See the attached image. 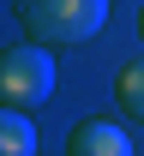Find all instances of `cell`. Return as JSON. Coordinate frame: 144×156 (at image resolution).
Returning <instances> with one entry per match:
<instances>
[{"mask_svg": "<svg viewBox=\"0 0 144 156\" xmlns=\"http://www.w3.org/2000/svg\"><path fill=\"white\" fill-rule=\"evenodd\" d=\"M66 156H138V150H132L126 126H114L108 114H84L66 138Z\"/></svg>", "mask_w": 144, "mask_h": 156, "instance_id": "3", "label": "cell"}, {"mask_svg": "<svg viewBox=\"0 0 144 156\" xmlns=\"http://www.w3.org/2000/svg\"><path fill=\"white\" fill-rule=\"evenodd\" d=\"M54 48H42V42H12V48H0V108H36V102L54 96Z\"/></svg>", "mask_w": 144, "mask_h": 156, "instance_id": "2", "label": "cell"}, {"mask_svg": "<svg viewBox=\"0 0 144 156\" xmlns=\"http://www.w3.org/2000/svg\"><path fill=\"white\" fill-rule=\"evenodd\" d=\"M0 156H36V126L24 108H0Z\"/></svg>", "mask_w": 144, "mask_h": 156, "instance_id": "4", "label": "cell"}, {"mask_svg": "<svg viewBox=\"0 0 144 156\" xmlns=\"http://www.w3.org/2000/svg\"><path fill=\"white\" fill-rule=\"evenodd\" d=\"M114 96H120V108L132 120H144V54L132 60V66H120V78H114Z\"/></svg>", "mask_w": 144, "mask_h": 156, "instance_id": "5", "label": "cell"}, {"mask_svg": "<svg viewBox=\"0 0 144 156\" xmlns=\"http://www.w3.org/2000/svg\"><path fill=\"white\" fill-rule=\"evenodd\" d=\"M108 0H24V30L42 48H78V42L102 36Z\"/></svg>", "mask_w": 144, "mask_h": 156, "instance_id": "1", "label": "cell"}, {"mask_svg": "<svg viewBox=\"0 0 144 156\" xmlns=\"http://www.w3.org/2000/svg\"><path fill=\"white\" fill-rule=\"evenodd\" d=\"M138 42H144V6H138Z\"/></svg>", "mask_w": 144, "mask_h": 156, "instance_id": "6", "label": "cell"}]
</instances>
